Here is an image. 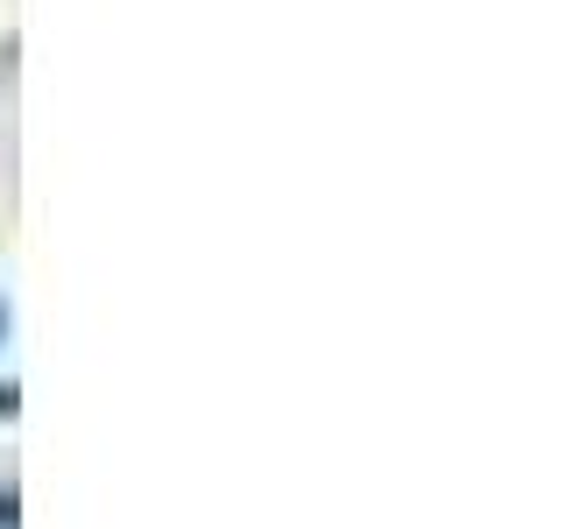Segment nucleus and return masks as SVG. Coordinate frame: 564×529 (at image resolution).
<instances>
[]
</instances>
